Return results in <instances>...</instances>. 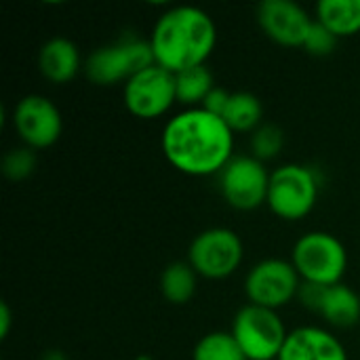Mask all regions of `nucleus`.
<instances>
[{
	"instance_id": "obj_1",
	"label": "nucleus",
	"mask_w": 360,
	"mask_h": 360,
	"mask_svg": "<svg viewBox=\"0 0 360 360\" xmlns=\"http://www.w3.org/2000/svg\"><path fill=\"white\" fill-rule=\"evenodd\" d=\"M234 133L224 118L205 108H188L175 114L162 129L167 160L186 175H213L234 158Z\"/></svg>"
},
{
	"instance_id": "obj_2",
	"label": "nucleus",
	"mask_w": 360,
	"mask_h": 360,
	"mask_svg": "<svg viewBox=\"0 0 360 360\" xmlns=\"http://www.w3.org/2000/svg\"><path fill=\"white\" fill-rule=\"evenodd\" d=\"M215 42V21L198 6H173L162 13L150 40L156 65L171 74L205 65Z\"/></svg>"
},
{
	"instance_id": "obj_3",
	"label": "nucleus",
	"mask_w": 360,
	"mask_h": 360,
	"mask_svg": "<svg viewBox=\"0 0 360 360\" xmlns=\"http://www.w3.org/2000/svg\"><path fill=\"white\" fill-rule=\"evenodd\" d=\"M291 264L304 283L331 287L342 283L348 253L338 236L329 232H308L295 243Z\"/></svg>"
},
{
	"instance_id": "obj_4",
	"label": "nucleus",
	"mask_w": 360,
	"mask_h": 360,
	"mask_svg": "<svg viewBox=\"0 0 360 360\" xmlns=\"http://www.w3.org/2000/svg\"><path fill=\"white\" fill-rule=\"evenodd\" d=\"M247 360H278L287 342V329L276 310L249 304L234 316L232 331Z\"/></svg>"
},
{
	"instance_id": "obj_5",
	"label": "nucleus",
	"mask_w": 360,
	"mask_h": 360,
	"mask_svg": "<svg viewBox=\"0 0 360 360\" xmlns=\"http://www.w3.org/2000/svg\"><path fill=\"white\" fill-rule=\"evenodd\" d=\"M152 44L139 38H122L114 44L93 51L84 63V72L95 84H116L120 80L129 82L141 70L154 65Z\"/></svg>"
},
{
	"instance_id": "obj_6",
	"label": "nucleus",
	"mask_w": 360,
	"mask_h": 360,
	"mask_svg": "<svg viewBox=\"0 0 360 360\" xmlns=\"http://www.w3.org/2000/svg\"><path fill=\"white\" fill-rule=\"evenodd\" d=\"M319 198L316 175L304 165H283L270 175L268 205L274 215L297 221L306 217Z\"/></svg>"
},
{
	"instance_id": "obj_7",
	"label": "nucleus",
	"mask_w": 360,
	"mask_h": 360,
	"mask_svg": "<svg viewBox=\"0 0 360 360\" xmlns=\"http://www.w3.org/2000/svg\"><path fill=\"white\" fill-rule=\"evenodd\" d=\"M243 243L234 230L211 228L200 232L188 251V264L196 274L219 281L230 276L243 262Z\"/></svg>"
},
{
	"instance_id": "obj_8",
	"label": "nucleus",
	"mask_w": 360,
	"mask_h": 360,
	"mask_svg": "<svg viewBox=\"0 0 360 360\" xmlns=\"http://www.w3.org/2000/svg\"><path fill=\"white\" fill-rule=\"evenodd\" d=\"M270 175L255 156H234L221 171V194L230 207L238 211H253L268 202Z\"/></svg>"
},
{
	"instance_id": "obj_9",
	"label": "nucleus",
	"mask_w": 360,
	"mask_h": 360,
	"mask_svg": "<svg viewBox=\"0 0 360 360\" xmlns=\"http://www.w3.org/2000/svg\"><path fill=\"white\" fill-rule=\"evenodd\" d=\"M175 101V74L156 63L124 82V105L137 118H158Z\"/></svg>"
},
{
	"instance_id": "obj_10",
	"label": "nucleus",
	"mask_w": 360,
	"mask_h": 360,
	"mask_svg": "<svg viewBox=\"0 0 360 360\" xmlns=\"http://www.w3.org/2000/svg\"><path fill=\"white\" fill-rule=\"evenodd\" d=\"M300 274L291 262L264 259L247 274L245 291L251 304L278 310L300 293Z\"/></svg>"
},
{
	"instance_id": "obj_11",
	"label": "nucleus",
	"mask_w": 360,
	"mask_h": 360,
	"mask_svg": "<svg viewBox=\"0 0 360 360\" xmlns=\"http://www.w3.org/2000/svg\"><path fill=\"white\" fill-rule=\"evenodd\" d=\"M13 127L32 150L53 146L63 131L57 105L44 95H25L13 110Z\"/></svg>"
},
{
	"instance_id": "obj_12",
	"label": "nucleus",
	"mask_w": 360,
	"mask_h": 360,
	"mask_svg": "<svg viewBox=\"0 0 360 360\" xmlns=\"http://www.w3.org/2000/svg\"><path fill=\"white\" fill-rule=\"evenodd\" d=\"M257 21L268 38L283 46H304L314 19L293 0H264L257 6Z\"/></svg>"
},
{
	"instance_id": "obj_13",
	"label": "nucleus",
	"mask_w": 360,
	"mask_h": 360,
	"mask_svg": "<svg viewBox=\"0 0 360 360\" xmlns=\"http://www.w3.org/2000/svg\"><path fill=\"white\" fill-rule=\"evenodd\" d=\"M278 360H348L342 342L321 327H300L287 335Z\"/></svg>"
},
{
	"instance_id": "obj_14",
	"label": "nucleus",
	"mask_w": 360,
	"mask_h": 360,
	"mask_svg": "<svg viewBox=\"0 0 360 360\" xmlns=\"http://www.w3.org/2000/svg\"><path fill=\"white\" fill-rule=\"evenodd\" d=\"M38 65L46 80L57 84L70 82L80 70V51L72 40L63 36L51 38L40 49Z\"/></svg>"
},
{
	"instance_id": "obj_15",
	"label": "nucleus",
	"mask_w": 360,
	"mask_h": 360,
	"mask_svg": "<svg viewBox=\"0 0 360 360\" xmlns=\"http://www.w3.org/2000/svg\"><path fill=\"white\" fill-rule=\"evenodd\" d=\"M319 314L333 327H354L360 321V297L344 283L325 287Z\"/></svg>"
},
{
	"instance_id": "obj_16",
	"label": "nucleus",
	"mask_w": 360,
	"mask_h": 360,
	"mask_svg": "<svg viewBox=\"0 0 360 360\" xmlns=\"http://www.w3.org/2000/svg\"><path fill=\"white\" fill-rule=\"evenodd\" d=\"M316 21L338 38L354 36L360 32V0H321L316 4Z\"/></svg>"
},
{
	"instance_id": "obj_17",
	"label": "nucleus",
	"mask_w": 360,
	"mask_h": 360,
	"mask_svg": "<svg viewBox=\"0 0 360 360\" xmlns=\"http://www.w3.org/2000/svg\"><path fill=\"white\" fill-rule=\"evenodd\" d=\"M160 293L169 304H188L196 293V272L186 262L169 264L160 276Z\"/></svg>"
},
{
	"instance_id": "obj_18",
	"label": "nucleus",
	"mask_w": 360,
	"mask_h": 360,
	"mask_svg": "<svg viewBox=\"0 0 360 360\" xmlns=\"http://www.w3.org/2000/svg\"><path fill=\"white\" fill-rule=\"evenodd\" d=\"M262 116H264L262 101L253 93L238 91V93H232L230 95V101H228L221 118L232 129V133L234 131L247 133V131H253L259 124Z\"/></svg>"
},
{
	"instance_id": "obj_19",
	"label": "nucleus",
	"mask_w": 360,
	"mask_h": 360,
	"mask_svg": "<svg viewBox=\"0 0 360 360\" xmlns=\"http://www.w3.org/2000/svg\"><path fill=\"white\" fill-rule=\"evenodd\" d=\"M213 74L209 72L207 65H198V68H190L186 72L175 74V93H177V101L184 105H198L205 103L207 95L213 91Z\"/></svg>"
},
{
	"instance_id": "obj_20",
	"label": "nucleus",
	"mask_w": 360,
	"mask_h": 360,
	"mask_svg": "<svg viewBox=\"0 0 360 360\" xmlns=\"http://www.w3.org/2000/svg\"><path fill=\"white\" fill-rule=\"evenodd\" d=\"M194 360H247V356L232 333L215 331L196 344Z\"/></svg>"
},
{
	"instance_id": "obj_21",
	"label": "nucleus",
	"mask_w": 360,
	"mask_h": 360,
	"mask_svg": "<svg viewBox=\"0 0 360 360\" xmlns=\"http://www.w3.org/2000/svg\"><path fill=\"white\" fill-rule=\"evenodd\" d=\"M283 146H285V133L276 124H264L255 129L251 137V150L257 160H268L278 156Z\"/></svg>"
},
{
	"instance_id": "obj_22",
	"label": "nucleus",
	"mask_w": 360,
	"mask_h": 360,
	"mask_svg": "<svg viewBox=\"0 0 360 360\" xmlns=\"http://www.w3.org/2000/svg\"><path fill=\"white\" fill-rule=\"evenodd\" d=\"M34 169H36V154L32 148L11 150L2 160V173L11 181H21L25 177H30L34 173Z\"/></svg>"
},
{
	"instance_id": "obj_23",
	"label": "nucleus",
	"mask_w": 360,
	"mask_h": 360,
	"mask_svg": "<svg viewBox=\"0 0 360 360\" xmlns=\"http://www.w3.org/2000/svg\"><path fill=\"white\" fill-rule=\"evenodd\" d=\"M335 44H338V36H335L329 27H325L321 21H314L312 27H310V32H308V38H306V42H304V49H306L310 55H321V57H325V55L333 53Z\"/></svg>"
},
{
	"instance_id": "obj_24",
	"label": "nucleus",
	"mask_w": 360,
	"mask_h": 360,
	"mask_svg": "<svg viewBox=\"0 0 360 360\" xmlns=\"http://www.w3.org/2000/svg\"><path fill=\"white\" fill-rule=\"evenodd\" d=\"M230 95L232 93H228L226 89H219V86H215L209 95H207V99H205V103L200 105V108H205L207 112H211V114H215V116H224V110H226V105H228V101H230Z\"/></svg>"
},
{
	"instance_id": "obj_25",
	"label": "nucleus",
	"mask_w": 360,
	"mask_h": 360,
	"mask_svg": "<svg viewBox=\"0 0 360 360\" xmlns=\"http://www.w3.org/2000/svg\"><path fill=\"white\" fill-rule=\"evenodd\" d=\"M11 321H13L11 308H8L6 302H2V304H0V340H6V335H8V331H11Z\"/></svg>"
},
{
	"instance_id": "obj_26",
	"label": "nucleus",
	"mask_w": 360,
	"mask_h": 360,
	"mask_svg": "<svg viewBox=\"0 0 360 360\" xmlns=\"http://www.w3.org/2000/svg\"><path fill=\"white\" fill-rule=\"evenodd\" d=\"M42 360H68V359H65V354H63V352H59V350H51V352H46V354H44V359Z\"/></svg>"
},
{
	"instance_id": "obj_27",
	"label": "nucleus",
	"mask_w": 360,
	"mask_h": 360,
	"mask_svg": "<svg viewBox=\"0 0 360 360\" xmlns=\"http://www.w3.org/2000/svg\"><path fill=\"white\" fill-rule=\"evenodd\" d=\"M137 360H150V359H148V356H139V359H137Z\"/></svg>"
}]
</instances>
